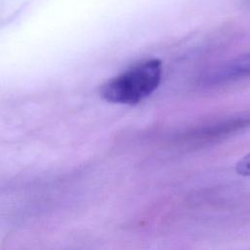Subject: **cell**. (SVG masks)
Listing matches in <instances>:
<instances>
[{"label":"cell","instance_id":"6da1fadb","mask_svg":"<svg viewBox=\"0 0 250 250\" xmlns=\"http://www.w3.org/2000/svg\"><path fill=\"white\" fill-rule=\"evenodd\" d=\"M161 76V61L149 59L108 80L101 87L100 93L104 100L110 103L136 104L157 89Z\"/></svg>","mask_w":250,"mask_h":250},{"label":"cell","instance_id":"7a4b0ae2","mask_svg":"<svg viewBox=\"0 0 250 250\" xmlns=\"http://www.w3.org/2000/svg\"><path fill=\"white\" fill-rule=\"evenodd\" d=\"M248 78H250V53L208 71L202 77V82L206 85H217Z\"/></svg>","mask_w":250,"mask_h":250},{"label":"cell","instance_id":"277c9868","mask_svg":"<svg viewBox=\"0 0 250 250\" xmlns=\"http://www.w3.org/2000/svg\"><path fill=\"white\" fill-rule=\"evenodd\" d=\"M235 172L244 177L250 176V152L242 156L235 164Z\"/></svg>","mask_w":250,"mask_h":250},{"label":"cell","instance_id":"3957f363","mask_svg":"<svg viewBox=\"0 0 250 250\" xmlns=\"http://www.w3.org/2000/svg\"><path fill=\"white\" fill-rule=\"evenodd\" d=\"M250 127V116L236 117L207 126L195 134H191L190 139L193 142H206L220 137H225L229 134H233L240 130H244Z\"/></svg>","mask_w":250,"mask_h":250}]
</instances>
